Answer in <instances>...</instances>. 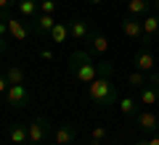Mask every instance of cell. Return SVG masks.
Returning <instances> with one entry per match:
<instances>
[{
    "label": "cell",
    "instance_id": "5b68a950",
    "mask_svg": "<svg viewBox=\"0 0 159 145\" xmlns=\"http://www.w3.org/2000/svg\"><path fill=\"white\" fill-rule=\"evenodd\" d=\"M133 124L138 127V132L146 134V137H151V134L159 132V116L154 111H148V108H143V111H138V116L133 119Z\"/></svg>",
    "mask_w": 159,
    "mask_h": 145
},
{
    "label": "cell",
    "instance_id": "44dd1931",
    "mask_svg": "<svg viewBox=\"0 0 159 145\" xmlns=\"http://www.w3.org/2000/svg\"><path fill=\"white\" fill-rule=\"evenodd\" d=\"M48 37H51L53 42H64V40L69 37V21H56V27L51 29Z\"/></svg>",
    "mask_w": 159,
    "mask_h": 145
},
{
    "label": "cell",
    "instance_id": "ba28073f",
    "mask_svg": "<svg viewBox=\"0 0 159 145\" xmlns=\"http://www.w3.org/2000/svg\"><path fill=\"white\" fill-rule=\"evenodd\" d=\"M141 21H143V40H141V45L146 48L154 37H159V13H148V16H143Z\"/></svg>",
    "mask_w": 159,
    "mask_h": 145
},
{
    "label": "cell",
    "instance_id": "e0dca14e",
    "mask_svg": "<svg viewBox=\"0 0 159 145\" xmlns=\"http://www.w3.org/2000/svg\"><path fill=\"white\" fill-rule=\"evenodd\" d=\"M3 74H6L8 84H24V82H27V74H24V69L16 66V63H11V66H8Z\"/></svg>",
    "mask_w": 159,
    "mask_h": 145
},
{
    "label": "cell",
    "instance_id": "8fae6325",
    "mask_svg": "<svg viewBox=\"0 0 159 145\" xmlns=\"http://www.w3.org/2000/svg\"><path fill=\"white\" fill-rule=\"evenodd\" d=\"M74 137H77L74 124H61V127L53 129V140H56L58 145H74Z\"/></svg>",
    "mask_w": 159,
    "mask_h": 145
},
{
    "label": "cell",
    "instance_id": "e575fe53",
    "mask_svg": "<svg viewBox=\"0 0 159 145\" xmlns=\"http://www.w3.org/2000/svg\"><path fill=\"white\" fill-rule=\"evenodd\" d=\"M90 3H93V6H98V3H103V0H90Z\"/></svg>",
    "mask_w": 159,
    "mask_h": 145
},
{
    "label": "cell",
    "instance_id": "9c48e42d",
    "mask_svg": "<svg viewBox=\"0 0 159 145\" xmlns=\"http://www.w3.org/2000/svg\"><path fill=\"white\" fill-rule=\"evenodd\" d=\"M53 27H56V19H53L51 13H37V16L32 19V32L40 34V37H48Z\"/></svg>",
    "mask_w": 159,
    "mask_h": 145
},
{
    "label": "cell",
    "instance_id": "f1b7e54d",
    "mask_svg": "<svg viewBox=\"0 0 159 145\" xmlns=\"http://www.w3.org/2000/svg\"><path fill=\"white\" fill-rule=\"evenodd\" d=\"M0 37H8V21L0 19Z\"/></svg>",
    "mask_w": 159,
    "mask_h": 145
},
{
    "label": "cell",
    "instance_id": "2e32d148",
    "mask_svg": "<svg viewBox=\"0 0 159 145\" xmlns=\"http://www.w3.org/2000/svg\"><path fill=\"white\" fill-rule=\"evenodd\" d=\"M117 106H119V111H122V116L130 119V122L138 116V111H141V108H138V103H135V98H119Z\"/></svg>",
    "mask_w": 159,
    "mask_h": 145
},
{
    "label": "cell",
    "instance_id": "d590c367",
    "mask_svg": "<svg viewBox=\"0 0 159 145\" xmlns=\"http://www.w3.org/2000/svg\"><path fill=\"white\" fill-rule=\"evenodd\" d=\"M119 3H125V6H127V3H130V0H119Z\"/></svg>",
    "mask_w": 159,
    "mask_h": 145
},
{
    "label": "cell",
    "instance_id": "4fadbf2b",
    "mask_svg": "<svg viewBox=\"0 0 159 145\" xmlns=\"http://www.w3.org/2000/svg\"><path fill=\"white\" fill-rule=\"evenodd\" d=\"M90 32L93 29L88 27V21H82V19H72V21H69V34H72L77 42H85Z\"/></svg>",
    "mask_w": 159,
    "mask_h": 145
},
{
    "label": "cell",
    "instance_id": "7a4b0ae2",
    "mask_svg": "<svg viewBox=\"0 0 159 145\" xmlns=\"http://www.w3.org/2000/svg\"><path fill=\"white\" fill-rule=\"evenodd\" d=\"M88 92H90V100L96 103V106H101V108H111V106L119 103V92L111 84V79L96 77L90 82V87H88Z\"/></svg>",
    "mask_w": 159,
    "mask_h": 145
},
{
    "label": "cell",
    "instance_id": "ffe728a7",
    "mask_svg": "<svg viewBox=\"0 0 159 145\" xmlns=\"http://www.w3.org/2000/svg\"><path fill=\"white\" fill-rule=\"evenodd\" d=\"M27 134H29L27 124H13V127H11V143L13 145H24V143H27Z\"/></svg>",
    "mask_w": 159,
    "mask_h": 145
},
{
    "label": "cell",
    "instance_id": "f546056e",
    "mask_svg": "<svg viewBox=\"0 0 159 145\" xmlns=\"http://www.w3.org/2000/svg\"><path fill=\"white\" fill-rule=\"evenodd\" d=\"M40 58H43V61H53V53L51 50H43V53H40Z\"/></svg>",
    "mask_w": 159,
    "mask_h": 145
},
{
    "label": "cell",
    "instance_id": "52a82bcc",
    "mask_svg": "<svg viewBox=\"0 0 159 145\" xmlns=\"http://www.w3.org/2000/svg\"><path fill=\"white\" fill-rule=\"evenodd\" d=\"M119 27H122V34H125V37L138 40V42L143 40V21H141V19H135V16H130V13H127V16L122 19V24H119Z\"/></svg>",
    "mask_w": 159,
    "mask_h": 145
},
{
    "label": "cell",
    "instance_id": "484cf974",
    "mask_svg": "<svg viewBox=\"0 0 159 145\" xmlns=\"http://www.w3.org/2000/svg\"><path fill=\"white\" fill-rule=\"evenodd\" d=\"M16 3H19V0H0V11H11Z\"/></svg>",
    "mask_w": 159,
    "mask_h": 145
},
{
    "label": "cell",
    "instance_id": "cb8c5ba5",
    "mask_svg": "<svg viewBox=\"0 0 159 145\" xmlns=\"http://www.w3.org/2000/svg\"><path fill=\"white\" fill-rule=\"evenodd\" d=\"M40 3V13H56V8H58V0H37Z\"/></svg>",
    "mask_w": 159,
    "mask_h": 145
},
{
    "label": "cell",
    "instance_id": "8992f818",
    "mask_svg": "<svg viewBox=\"0 0 159 145\" xmlns=\"http://www.w3.org/2000/svg\"><path fill=\"white\" fill-rule=\"evenodd\" d=\"M6 100H8V106H11V108H24L29 103L27 87H24V84H11L8 92H6Z\"/></svg>",
    "mask_w": 159,
    "mask_h": 145
},
{
    "label": "cell",
    "instance_id": "ac0fdd59",
    "mask_svg": "<svg viewBox=\"0 0 159 145\" xmlns=\"http://www.w3.org/2000/svg\"><path fill=\"white\" fill-rule=\"evenodd\" d=\"M157 103H159V90L146 82V87L141 90V106H157Z\"/></svg>",
    "mask_w": 159,
    "mask_h": 145
},
{
    "label": "cell",
    "instance_id": "603a6c76",
    "mask_svg": "<svg viewBox=\"0 0 159 145\" xmlns=\"http://www.w3.org/2000/svg\"><path fill=\"white\" fill-rule=\"evenodd\" d=\"M96 69H98V77H103V79H111V74H114L111 61H98V63H96Z\"/></svg>",
    "mask_w": 159,
    "mask_h": 145
},
{
    "label": "cell",
    "instance_id": "d6986e66",
    "mask_svg": "<svg viewBox=\"0 0 159 145\" xmlns=\"http://www.w3.org/2000/svg\"><path fill=\"white\" fill-rule=\"evenodd\" d=\"M146 82H148V74L141 71V69H133L130 77H127V84H130L133 90H143V87H146Z\"/></svg>",
    "mask_w": 159,
    "mask_h": 145
},
{
    "label": "cell",
    "instance_id": "3957f363",
    "mask_svg": "<svg viewBox=\"0 0 159 145\" xmlns=\"http://www.w3.org/2000/svg\"><path fill=\"white\" fill-rule=\"evenodd\" d=\"M51 132H53V127H51V122L45 116H34L29 122V134H27V143L24 145H45L48 137H51Z\"/></svg>",
    "mask_w": 159,
    "mask_h": 145
},
{
    "label": "cell",
    "instance_id": "8d00e7d4",
    "mask_svg": "<svg viewBox=\"0 0 159 145\" xmlns=\"http://www.w3.org/2000/svg\"><path fill=\"white\" fill-rule=\"evenodd\" d=\"M101 145H111V143H101Z\"/></svg>",
    "mask_w": 159,
    "mask_h": 145
},
{
    "label": "cell",
    "instance_id": "9a60e30c",
    "mask_svg": "<svg viewBox=\"0 0 159 145\" xmlns=\"http://www.w3.org/2000/svg\"><path fill=\"white\" fill-rule=\"evenodd\" d=\"M127 13L135 16V19L148 16V13H151V0H130V3H127Z\"/></svg>",
    "mask_w": 159,
    "mask_h": 145
},
{
    "label": "cell",
    "instance_id": "836d02e7",
    "mask_svg": "<svg viewBox=\"0 0 159 145\" xmlns=\"http://www.w3.org/2000/svg\"><path fill=\"white\" fill-rule=\"evenodd\" d=\"M45 145H58V143H56V140H48V143H45Z\"/></svg>",
    "mask_w": 159,
    "mask_h": 145
},
{
    "label": "cell",
    "instance_id": "4dcf8cb0",
    "mask_svg": "<svg viewBox=\"0 0 159 145\" xmlns=\"http://www.w3.org/2000/svg\"><path fill=\"white\" fill-rule=\"evenodd\" d=\"M133 145H148V137H146V134H143V137H138V140H135V143H133Z\"/></svg>",
    "mask_w": 159,
    "mask_h": 145
},
{
    "label": "cell",
    "instance_id": "7c38bea8",
    "mask_svg": "<svg viewBox=\"0 0 159 145\" xmlns=\"http://www.w3.org/2000/svg\"><path fill=\"white\" fill-rule=\"evenodd\" d=\"M85 42H88V53H98V56H103V53L109 50V40L103 37L101 32H90Z\"/></svg>",
    "mask_w": 159,
    "mask_h": 145
},
{
    "label": "cell",
    "instance_id": "4316f807",
    "mask_svg": "<svg viewBox=\"0 0 159 145\" xmlns=\"http://www.w3.org/2000/svg\"><path fill=\"white\" fill-rule=\"evenodd\" d=\"M11 50V45H8V37H0V56H6Z\"/></svg>",
    "mask_w": 159,
    "mask_h": 145
},
{
    "label": "cell",
    "instance_id": "5bb4252c",
    "mask_svg": "<svg viewBox=\"0 0 159 145\" xmlns=\"http://www.w3.org/2000/svg\"><path fill=\"white\" fill-rule=\"evenodd\" d=\"M16 11H19V16H24L27 21H32V19L40 13V3H37V0H19Z\"/></svg>",
    "mask_w": 159,
    "mask_h": 145
},
{
    "label": "cell",
    "instance_id": "83f0119b",
    "mask_svg": "<svg viewBox=\"0 0 159 145\" xmlns=\"http://www.w3.org/2000/svg\"><path fill=\"white\" fill-rule=\"evenodd\" d=\"M8 87H11V84H8L6 74H0V95H3V92H8Z\"/></svg>",
    "mask_w": 159,
    "mask_h": 145
},
{
    "label": "cell",
    "instance_id": "277c9868",
    "mask_svg": "<svg viewBox=\"0 0 159 145\" xmlns=\"http://www.w3.org/2000/svg\"><path fill=\"white\" fill-rule=\"evenodd\" d=\"M0 19L8 21V34H11L16 42H24L32 32V21H27L24 16H13L11 11H0Z\"/></svg>",
    "mask_w": 159,
    "mask_h": 145
},
{
    "label": "cell",
    "instance_id": "d6a6232c",
    "mask_svg": "<svg viewBox=\"0 0 159 145\" xmlns=\"http://www.w3.org/2000/svg\"><path fill=\"white\" fill-rule=\"evenodd\" d=\"M151 8H154V13H159V0H151Z\"/></svg>",
    "mask_w": 159,
    "mask_h": 145
},
{
    "label": "cell",
    "instance_id": "7402d4cb",
    "mask_svg": "<svg viewBox=\"0 0 159 145\" xmlns=\"http://www.w3.org/2000/svg\"><path fill=\"white\" fill-rule=\"evenodd\" d=\"M106 137H109V127H93V132H90V145L106 143Z\"/></svg>",
    "mask_w": 159,
    "mask_h": 145
},
{
    "label": "cell",
    "instance_id": "30bf717a",
    "mask_svg": "<svg viewBox=\"0 0 159 145\" xmlns=\"http://www.w3.org/2000/svg\"><path fill=\"white\" fill-rule=\"evenodd\" d=\"M133 63H135V69H141V71L151 74V71H154V63H157V58H154V53L148 50V48H141V50L135 53V58H133Z\"/></svg>",
    "mask_w": 159,
    "mask_h": 145
},
{
    "label": "cell",
    "instance_id": "d4e9b609",
    "mask_svg": "<svg viewBox=\"0 0 159 145\" xmlns=\"http://www.w3.org/2000/svg\"><path fill=\"white\" fill-rule=\"evenodd\" d=\"M148 84H151V87H157V90H159V71H157V69H154V71L148 74Z\"/></svg>",
    "mask_w": 159,
    "mask_h": 145
},
{
    "label": "cell",
    "instance_id": "6da1fadb",
    "mask_svg": "<svg viewBox=\"0 0 159 145\" xmlns=\"http://www.w3.org/2000/svg\"><path fill=\"white\" fill-rule=\"evenodd\" d=\"M69 74H72L77 82L90 84L93 79L98 77V69H96V63L90 61V53L88 50H74L72 56H69Z\"/></svg>",
    "mask_w": 159,
    "mask_h": 145
},
{
    "label": "cell",
    "instance_id": "1f68e13d",
    "mask_svg": "<svg viewBox=\"0 0 159 145\" xmlns=\"http://www.w3.org/2000/svg\"><path fill=\"white\" fill-rule=\"evenodd\" d=\"M148 145H159V132H157V134H151V137H148Z\"/></svg>",
    "mask_w": 159,
    "mask_h": 145
},
{
    "label": "cell",
    "instance_id": "74e56055",
    "mask_svg": "<svg viewBox=\"0 0 159 145\" xmlns=\"http://www.w3.org/2000/svg\"><path fill=\"white\" fill-rule=\"evenodd\" d=\"M0 63H3V56H0Z\"/></svg>",
    "mask_w": 159,
    "mask_h": 145
}]
</instances>
